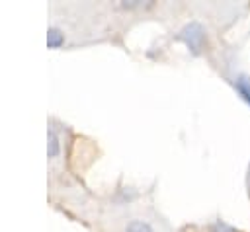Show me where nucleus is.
I'll return each mask as SVG.
<instances>
[{
  "label": "nucleus",
  "instance_id": "obj_1",
  "mask_svg": "<svg viewBox=\"0 0 250 232\" xmlns=\"http://www.w3.org/2000/svg\"><path fill=\"white\" fill-rule=\"evenodd\" d=\"M125 232H154V228H152V224H148L145 220H131V222H127Z\"/></svg>",
  "mask_w": 250,
  "mask_h": 232
},
{
  "label": "nucleus",
  "instance_id": "obj_2",
  "mask_svg": "<svg viewBox=\"0 0 250 232\" xmlns=\"http://www.w3.org/2000/svg\"><path fill=\"white\" fill-rule=\"evenodd\" d=\"M62 41H64L62 33H61L57 27H51V29H49V35H47V45H49V49H57V47H61Z\"/></svg>",
  "mask_w": 250,
  "mask_h": 232
},
{
  "label": "nucleus",
  "instance_id": "obj_3",
  "mask_svg": "<svg viewBox=\"0 0 250 232\" xmlns=\"http://www.w3.org/2000/svg\"><path fill=\"white\" fill-rule=\"evenodd\" d=\"M47 150H49V158H55L59 154V135L53 127L49 129V148Z\"/></svg>",
  "mask_w": 250,
  "mask_h": 232
},
{
  "label": "nucleus",
  "instance_id": "obj_4",
  "mask_svg": "<svg viewBox=\"0 0 250 232\" xmlns=\"http://www.w3.org/2000/svg\"><path fill=\"white\" fill-rule=\"evenodd\" d=\"M236 88H238V92L242 94V97L250 103V78H246V76H240L238 80H236Z\"/></svg>",
  "mask_w": 250,
  "mask_h": 232
},
{
  "label": "nucleus",
  "instance_id": "obj_5",
  "mask_svg": "<svg viewBox=\"0 0 250 232\" xmlns=\"http://www.w3.org/2000/svg\"><path fill=\"white\" fill-rule=\"evenodd\" d=\"M219 232H229V230H219Z\"/></svg>",
  "mask_w": 250,
  "mask_h": 232
}]
</instances>
